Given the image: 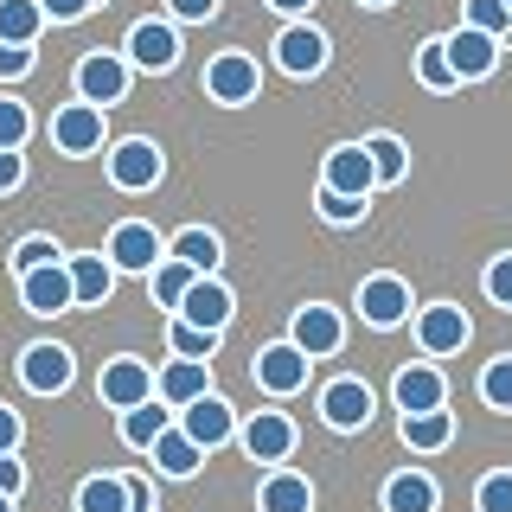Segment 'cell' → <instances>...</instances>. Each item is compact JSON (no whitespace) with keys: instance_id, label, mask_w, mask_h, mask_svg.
Returning a JSON list of instances; mask_svg holds the SVG:
<instances>
[{"instance_id":"obj_1","label":"cell","mask_w":512,"mask_h":512,"mask_svg":"<svg viewBox=\"0 0 512 512\" xmlns=\"http://www.w3.org/2000/svg\"><path fill=\"white\" fill-rule=\"evenodd\" d=\"M256 90H263V71H256L250 52H218L205 64V96H212V103L244 109V103H256Z\"/></svg>"},{"instance_id":"obj_2","label":"cell","mask_w":512,"mask_h":512,"mask_svg":"<svg viewBox=\"0 0 512 512\" xmlns=\"http://www.w3.org/2000/svg\"><path fill=\"white\" fill-rule=\"evenodd\" d=\"M103 256H109L116 269H128V276H154V269H160V256H167V244H160V231H154V224L122 218L116 231H109Z\"/></svg>"},{"instance_id":"obj_3","label":"cell","mask_w":512,"mask_h":512,"mask_svg":"<svg viewBox=\"0 0 512 512\" xmlns=\"http://www.w3.org/2000/svg\"><path fill=\"white\" fill-rule=\"evenodd\" d=\"M160 173H167V160H160V148L148 135H128L109 148V180H116V192H148V186H160Z\"/></svg>"},{"instance_id":"obj_4","label":"cell","mask_w":512,"mask_h":512,"mask_svg":"<svg viewBox=\"0 0 512 512\" xmlns=\"http://www.w3.org/2000/svg\"><path fill=\"white\" fill-rule=\"evenodd\" d=\"M128 71H135V64H128L122 52H84V58H77V96L96 103V109L122 103V96H128Z\"/></svg>"},{"instance_id":"obj_5","label":"cell","mask_w":512,"mask_h":512,"mask_svg":"<svg viewBox=\"0 0 512 512\" xmlns=\"http://www.w3.org/2000/svg\"><path fill=\"white\" fill-rule=\"evenodd\" d=\"M71 378H77V359L64 352L58 340H39V346H26L20 352V384L32 397H58V391H71Z\"/></svg>"},{"instance_id":"obj_6","label":"cell","mask_w":512,"mask_h":512,"mask_svg":"<svg viewBox=\"0 0 512 512\" xmlns=\"http://www.w3.org/2000/svg\"><path fill=\"white\" fill-rule=\"evenodd\" d=\"M288 340L308 352V359H333L346 346V320L327 301H308V308H295V320H288Z\"/></svg>"},{"instance_id":"obj_7","label":"cell","mask_w":512,"mask_h":512,"mask_svg":"<svg viewBox=\"0 0 512 512\" xmlns=\"http://www.w3.org/2000/svg\"><path fill=\"white\" fill-rule=\"evenodd\" d=\"M122 58L135 71H173L180 64V32H173V20H135L122 39Z\"/></svg>"},{"instance_id":"obj_8","label":"cell","mask_w":512,"mask_h":512,"mask_svg":"<svg viewBox=\"0 0 512 512\" xmlns=\"http://www.w3.org/2000/svg\"><path fill=\"white\" fill-rule=\"evenodd\" d=\"M359 320L378 327V333L404 327V320H410V282L404 276H365L359 282Z\"/></svg>"},{"instance_id":"obj_9","label":"cell","mask_w":512,"mask_h":512,"mask_svg":"<svg viewBox=\"0 0 512 512\" xmlns=\"http://www.w3.org/2000/svg\"><path fill=\"white\" fill-rule=\"evenodd\" d=\"M308 372H314V359L295 340H276V346L256 352V384H263L269 397H295L301 384H308Z\"/></svg>"},{"instance_id":"obj_10","label":"cell","mask_w":512,"mask_h":512,"mask_svg":"<svg viewBox=\"0 0 512 512\" xmlns=\"http://www.w3.org/2000/svg\"><path fill=\"white\" fill-rule=\"evenodd\" d=\"M52 148L71 154V160L96 154V148H103V109L84 103V96H77V103H64L58 116H52Z\"/></svg>"},{"instance_id":"obj_11","label":"cell","mask_w":512,"mask_h":512,"mask_svg":"<svg viewBox=\"0 0 512 512\" xmlns=\"http://www.w3.org/2000/svg\"><path fill=\"white\" fill-rule=\"evenodd\" d=\"M276 64L288 77H320L327 71V32L308 26V20H288L276 32Z\"/></svg>"},{"instance_id":"obj_12","label":"cell","mask_w":512,"mask_h":512,"mask_svg":"<svg viewBox=\"0 0 512 512\" xmlns=\"http://www.w3.org/2000/svg\"><path fill=\"white\" fill-rule=\"evenodd\" d=\"M320 423L340 429V436L365 429V423H372V384H365V378H333L327 391H320Z\"/></svg>"},{"instance_id":"obj_13","label":"cell","mask_w":512,"mask_h":512,"mask_svg":"<svg viewBox=\"0 0 512 512\" xmlns=\"http://www.w3.org/2000/svg\"><path fill=\"white\" fill-rule=\"evenodd\" d=\"M96 397H103L109 410H135V404H148V397H154V372L135 359V352H122V359L103 365V378H96Z\"/></svg>"},{"instance_id":"obj_14","label":"cell","mask_w":512,"mask_h":512,"mask_svg":"<svg viewBox=\"0 0 512 512\" xmlns=\"http://www.w3.org/2000/svg\"><path fill=\"white\" fill-rule=\"evenodd\" d=\"M468 314L455 308V301H429L423 314H416V346L429 352V359H448V352H461L468 346Z\"/></svg>"},{"instance_id":"obj_15","label":"cell","mask_w":512,"mask_h":512,"mask_svg":"<svg viewBox=\"0 0 512 512\" xmlns=\"http://www.w3.org/2000/svg\"><path fill=\"white\" fill-rule=\"evenodd\" d=\"M320 186H327V192H346V199H372L378 167H372V154H365V141H346V148H333L327 167H320Z\"/></svg>"},{"instance_id":"obj_16","label":"cell","mask_w":512,"mask_h":512,"mask_svg":"<svg viewBox=\"0 0 512 512\" xmlns=\"http://www.w3.org/2000/svg\"><path fill=\"white\" fill-rule=\"evenodd\" d=\"M20 301H26V314H71L77 308V288H71V263H45V269H32V276H20Z\"/></svg>"},{"instance_id":"obj_17","label":"cell","mask_w":512,"mask_h":512,"mask_svg":"<svg viewBox=\"0 0 512 512\" xmlns=\"http://www.w3.org/2000/svg\"><path fill=\"white\" fill-rule=\"evenodd\" d=\"M442 52H448V64H455V77H461V84H474V77H493V64H500V52H506V45L493 39V32L455 26V32L442 39Z\"/></svg>"},{"instance_id":"obj_18","label":"cell","mask_w":512,"mask_h":512,"mask_svg":"<svg viewBox=\"0 0 512 512\" xmlns=\"http://www.w3.org/2000/svg\"><path fill=\"white\" fill-rule=\"evenodd\" d=\"M180 429H186V436L205 448V455H212V448H224V442L237 436V410L224 404L218 391H205L199 404H186V410H180Z\"/></svg>"},{"instance_id":"obj_19","label":"cell","mask_w":512,"mask_h":512,"mask_svg":"<svg viewBox=\"0 0 512 512\" xmlns=\"http://www.w3.org/2000/svg\"><path fill=\"white\" fill-rule=\"evenodd\" d=\"M295 442H301V429L288 423L282 410H256L250 423H244V455L250 461H288V455H295Z\"/></svg>"},{"instance_id":"obj_20","label":"cell","mask_w":512,"mask_h":512,"mask_svg":"<svg viewBox=\"0 0 512 512\" xmlns=\"http://www.w3.org/2000/svg\"><path fill=\"white\" fill-rule=\"evenodd\" d=\"M391 397L404 416H423V410H448V378L436 365H404V372L391 378Z\"/></svg>"},{"instance_id":"obj_21","label":"cell","mask_w":512,"mask_h":512,"mask_svg":"<svg viewBox=\"0 0 512 512\" xmlns=\"http://www.w3.org/2000/svg\"><path fill=\"white\" fill-rule=\"evenodd\" d=\"M231 308H237L231 288H224L218 276H199L186 288V301H180V320H192V327H205V333H224L231 327Z\"/></svg>"},{"instance_id":"obj_22","label":"cell","mask_w":512,"mask_h":512,"mask_svg":"<svg viewBox=\"0 0 512 512\" xmlns=\"http://www.w3.org/2000/svg\"><path fill=\"white\" fill-rule=\"evenodd\" d=\"M205 391H212V365H205V359H173L167 372H154V397H160V404H173V410L199 404Z\"/></svg>"},{"instance_id":"obj_23","label":"cell","mask_w":512,"mask_h":512,"mask_svg":"<svg viewBox=\"0 0 512 512\" xmlns=\"http://www.w3.org/2000/svg\"><path fill=\"white\" fill-rule=\"evenodd\" d=\"M71 263V288H77V308H103L109 288H116V263L103 250H84V256H64Z\"/></svg>"},{"instance_id":"obj_24","label":"cell","mask_w":512,"mask_h":512,"mask_svg":"<svg viewBox=\"0 0 512 512\" xmlns=\"http://www.w3.org/2000/svg\"><path fill=\"white\" fill-rule=\"evenodd\" d=\"M180 423V410L173 404H160V397H148V404H135V410H122V442L128 448H141V455H148V448L167 436V429Z\"/></svg>"},{"instance_id":"obj_25","label":"cell","mask_w":512,"mask_h":512,"mask_svg":"<svg viewBox=\"0 0 512 512\" xmlns=\"http://www.w3.org/2000/svg\"><path fill=\"white\" fill-rule=\"evenodd\" d=\"M378 500H384V512H436L442 493H436V480H429L423 468H404V474H391V480H384V493H378Z\"/></svg>"},{"instance_id":"obj_26","label":"cell","mask_w":512,"mask_h":512,"mask_svg":"<svg viewBox=\"0 0 512 512\" xmlns=\"http://www.w3.org/2000/svg\"><path fill=\"white\" fill-rule=\"evenodd\" d=\"M148 455H154V468L167 474V480H192V474H199V461H205V448L192 442V436H186L180 423H173L167 436H160V442L148 448Z\"/></svg>"},{"instance_id":"obj_27","label":"cell","mask_w":512,"mask_h":512,"mask_svg":"<svg viewBox=\"0 0 512 512\" xmlns=\"http://www.w3.org/2000/svg\"><path fill=\"white\" fill-rule=\"evenodd\" d=\"M167 256H180V263H186V269H199V276H218L224 244H218V231H205V224H186V231L167 244Z\"/></svg>"},{"instance_id":"obj_28","label":"cell","mask_w":512,"mask_h":512,"mask_svg":"<svg viewBox=\"0 0 512 512\" xmlns=\"http://www.w3.org/2000/svg\"><path fill=\"white\" fill-rule=\"evenodd\" d=\"M448 442H455V416H448V410L404 416V448H410V455H442Z\"/></svg>"},{"instance_id":"obj_29","label":"cell","mask_w":512,"mask_h":512,"mask_svg":"<svg viewBox=\"0 0 512 512\" xmlns=\"http://www.w3.org/2000/svg\"><path fill=\"white\" fill-rule=\"evenodd\" d=\"M256 506H263V512H314V487L301 474L276 468V474L263 480V493H256Z\"/></svg>"},{"instance_id":"obj_30","label":"cell","mask_w":512,"mask_h":512,"mask_svg":"<svg viewBox=\"0 0 512 512\" xmlns=\"http://www.w3.org/2000/svg\"><path fill=\"white\" fill-rule=\"evenodd\" d=\"M39 32H45L39 0H0V39L7 45H39Z\"/></svg>"},{"instance_id":"obj_31","label":"cell","mask_w":512,"mask_h":512,"mask_svg":"<svg viewBox=\"0 0 512 512\" xmlns=\"http://www.w3.org/2000/svg\"><path fill=\"white\" fill-rule=\"evenodd\" d=\"M77 512H135L128 506V480L122 474H90L77 487Z\"/></svg>"},{"instance_id":"obj_32","label":"cell","mask_w":512,"mask_h":512,"mask_svg":"<svg viewBox=\"0 0 512 512\" xmlns=\"http://www.w3.org/2000/svg\"><path fill=\"white\" fill-rule=\"evenodd\" d=\"M192 282H199V269H186L180 256H160V269L148 276L154 301H160V308H173V314H180V301H186V288H192Z\"/></svg>"},{"instance_id":"obj_33","label":"cell","mask_w":512,"mask_h":512,"mask_svg":"<svg viewBox=\"0 0 512 512\" xmlns=\"http://www.w3.org/2000/svg\"><path fill=\"white\" fill-rule=\"evenodd\" d=\"M365 154H372V167H378V186H397L410 173V148L397 135H372V141H365Z\"/></svg>"},{"instance_id":"obj_34","label":"cell","mask_w":512,"mask_h":512,"mask_svg":"<svg viewBox=\"0 0 512 512\" xmlns=\"http://www.w3.org/2000/svg\"><path fill=\"white\" fill-rule=\"evenodd\" d=\"M480 404L487 410H512V352L480 365Z\"/></svg>"},{"instance_id":"obj_35","label":"cell","mask_w":512,"mask_h":512,"mask_svg":"<svg viewBox=\"0 0 512 512\" xmlns=\"http://www.w3.org/2000/svg\"><path fill=\"white\" fill-rule=\"evenodd\" d=\"M167 346H173V359H212V352H218V333H205V327H192V320L173 314Z\"/></svg>"},{"instance_id":"obj_36","label":"cell","mask_w":512,"mask_h":512,"mask_svg":"<svg viewBox=\"0 0 512 512\" xmlns=\"http://www.w3.org/2000/svg\"><path fill=\"white\" fill-rule=\"evenodd\" d=\"M416 77H423V90H455L461 84L455 64H448V52H442V39H429L423 52H416Z\"/></svg>"},{"instance_id":"obj_37","label":"cell","mask_w":512,"mask_h":512,"mask_svg":"<svg viewBox=\"0 0 512 512\" xmlns=\"http://www.w3.org/2000/svg\"><path fill=\"white\" fill-rule=\"evenodd\" d=\"M461 26L506 39V32H512V7H506V0H468V7H461Z\"/></svg>"},{"instance_id":"obj_38","label":"cell","mask_w":512,"mask_h":512,"mask_svg":"<svg viewBox=\"0 0 512 512\" xmlns=\"http://www.w3.org/2000/svg\"><path fill=\"white\" fill-rule=\"evenodd\" d=\"M32 141V109L20 96H0V148H26Z\"/></svg>"},{"instance_id":"obj_39","label":"cell","mask_w":512,"mask_h":512,"mask_svg":"<svg viewBox=\"0 0 512 512\" xmlns=\"http://www.w3.org/2000/svg\"><path fill=\"white\" fill-rule=\"evenodd\" d=\"M45 263H64V250L52 237H20V244H13V269H20V276H32V269H45Z\"/></svg>"},{"instance_id":"obj_40","label":"cell","mask_w":512,"mask_h":512,"mask_svg":"<svg viewBox=\"0 0 512 512\" xmlns=\"http://www.w3.org/2000/svg\"><path fill=\"white\" fill-rule=\"evenodd\" d=\"M474 512H512V474H480V487H474Z\"/></svg>"},{"instance_id":"obj_41","label":"cell","mask_w":512,"mask_h":512,"mask_svg":"<svg viewBox=\"0 0 512 512\" xmlns=\"http://www.w3.org/2000/svg\"><path fill=\"white\" fill-rule=\"evenodd\" d=\"M320 218H327V224H365V199H346V192H327V186H320Z\"/></svg>"},{"instance_id":"obj_42","label":"cell","mask_w":512,"mask_h":512,"mask_svg":"<svg viewBox=\"0 0 512 512\" xmlns=\"http://www.w3.org/2000/svg\"><path fill=\"white\" fill-rule=\"evenodd\" d=\"M480 288H487L493 308H512V256H493L487 276H480Z\"/></svg>"},{"instance_id":"obj_43","label":"cell","mask_w":512,"mask_h":512,"mask_svg":"<svg viewBox=\"0 0 512 512\" xmlns=\"http://www.w3.org/2000/svg\"><path fill=\"white\" fill-rule=\"evenodd\" d=\"M32 64H39L32 45H7V39H0V77H7V84H13V77H26Z\"/></svg>"},{"instance_id":"obj_44","label":"cell","mask_w":512,"mask_h":512,"mask_svg":"<svg viewBox=\"0 0 512 512\" xmlns=\"http://www.w3.org/2000/svg\"><path fill=\"white\" fill-rule=\"evenodd\" d=\"M167 13L186 26H205V20H218V0H167Z\"/></svg>"},{"instance_id":"obj_45","label":"cell","mask_w":512,"mask_h":512,"mask_svg":"<svg viewBox=\"0 0 512 512\" xmlns=\"http://www.w3.org/2000/svg\"><path fill=\"white\" fill-rule=\"evenodd\" d=\"M20 180H26V154L20 148H0V199L20 192Z\"/></svg>"},{"instance_id":"obj_46","label":"cell","mask_w":512,"mask_h":512,"mask_svg":"<svg viewBox=\"0 0 512 512\" xmlns=\"http://www.w3.org/2000/svg\"><path fill=\"white\" fill-rule=\"evenodd\" d=\"M20 436H26V429H20V410L0 404V455H13V448H20Z\"/></svg>"},{"instance_id":"obj_47","label":"cell","mask_w":512,"mask_h":512,"mask_svg":"<svg viewBox=\"0 0 512 512\" xmlns=\"http://www.w3.org/2000/svg\"><path fill=\"white\" fill-rule=\"evenodd\" d=\"M39 7H45V20H84L96 0H39Z\"/></svg>"},{"instance_id":"obj_48","label":"cell","mask_w":512,"mask_h":512,"mask_svg":"<svg viewBox=\"0 0 512 512\" xmlns=\"http://www.w3.org/2000/svg\"><path fill=\"white\" fill-rule=\"evenodd\" d=\"M20 487H26V468L13 455H0V493H13V500H20Z\"/></svg>"},{"instance_id":"obj_49","label":"cell","mask_w":512,"mask_h":512,"mask_svg":"<svg viewBox=\"0 0 512 512\" xmlns=\"http://www.w3.org/2000/svg\"><path fill=\"white\" fill-rule=\"evenodd\" d=\"M128 506H135V512H154V487H148V480L128 474Z\"/></svg>"},{"instance_id":"obj_50","label":"cell","mask_w":512,"mask_h":512,"mask_svg":"<svg viewBox=\"0 0 512 512\" xmlns=\"http://www.w3.org/2000/svg\"><path fill=\"white\" fill-rule=\"evenodd\" d=\"M269 7H276V13H282V20H301V13H308V7H314V0H269Z\"/></svg>"},{"instance_id":"obj_51","label":"cell","mask_w":512,"mask_h":512,"mask_svg":"<svg viewBox=\"0 0 512 512\" xmlns=\"http://www.w3.org/2000/svg\"><path fill=\"white\" fill-rule=\"evenodd\" d=\"M0 512H13V493H0Z\"/></svg>"},{"instance_id":"obj_52","label":"cell","mask_w":512,"mask_h":512,"mask_svg":"<svg viewBox=\"0 0 512 512\" xmlns=\"http://www.w3.org/2000/svg\"><path fill=\"white\" fill-rule=\"evenodd\" d=\"M359 7H391V0H359Z\"/></svg>"},{"instance_id":"obj_53","label":"cell","mask_w":512,"mask_h":512,"mask_svg":"<svg viewBox=\"0 0 512 512\" xmlns=\"http://www.w3.org/2000/svg\"><path fill=\"white\" fill-rule=\"evenodd\" d=\"M500 45H506V52H512V32H506V39H500Z\"/></svg>"},{"instance_id":"obj_54","label":"cell","mask_w":512,"mask_h":512,"mask_svg":"<svg viewBox=\"0 0 512 512\" xmlns=\"http://www.w3.org/2000/svg\"><path fill=\"white\" fill-rule=\"evenodd\" d=\"M506 7H512V0H506Z\"/></svg>"}]
</instances>
